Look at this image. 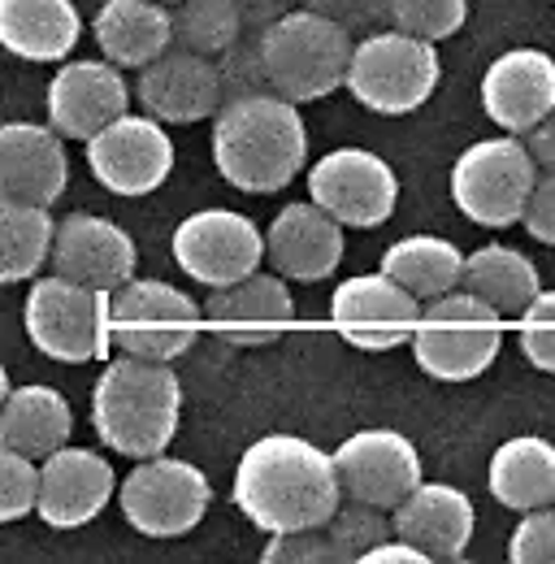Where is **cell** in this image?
<instances>
[{
  "mask_svg": "<svg viewBox=\"0 0 555 564\" xmlns=\"http://www.w3.org/2000/svg\"><path fill=\"white\" fill-rule=\"evenodd\" d=\"M230 499L257 530L291 534L330 521L344 491L330 452L300 434H265L239 456Z\"/></svg>",
  "mask_w": 555,
  "mask_h": 564,
  "instance_id": "cell-1",
  "label": "cell"
},
{
  "mask_svg": "<svg viewBox=\"0 0 555 564\" xmlns=\"http://www.w3.org/2000/svg\"><path fill=\"white\" fill-rule=\"evenodd\" d=\"M308 161V131L295 100L278 91L230 96L213 113V165L217 174L252 196L282 192Z\"/></svg>",
  "mask_w": 555,
  "mask_h": 564,
  "instance_id": "cell-2",
  "label": "cell"
},
{
  "mask_svg": "<svg viewBox=\"0 0 555 564\" xmlns=\"http://www.w3.org/2000/svg\"><path fill=\"white\" fill-rule=\"evenodd\" d=\"M183 417V382L170 360L118 356L91 387V425L118 456H156L174 443Z\"/></svg>",
  "mask_w": 555,
  "mask_h": 564,
  "instance_id": "cell-3",
  "label": "cell"
},
{
  "mask_svg": "<svg viewBox=\"0 0 555 564\" xmlns=\"http://www.w3.org/2000/svg\"><path fill=\"white\" fill-rule=\"evenodd\" d=\"M261 70L282 100H326L347 78L351 35L317 9H291L261 26Z\"/></svg>",
  "mask_w": 555,
  "mask_h": 564,
  "instance_id": "cell-4",
  "label": "cell"
},
{
  "mask_svg": "<svg viewBox=\"0 0 555 564\" xmlns=\"http://www.w3.org/2000/svg\"><path fill=\"white\" fill-rule=\"evenodd\" d=\"M413 360L438 382H469L494 365L503 348V317L474 291H447L421 304L413 330Z\"/></svg>",
  "mask_w": 555,
  "mask_h": 564,
  "instance_id": "cell-5",
  "label": "cell"
},
{
  "mask_svg": "<svg viewBox=\"0 0 555 564\" xmlns=\"http://www.w3.org/2000/svg\"><path fill=\"white\" fill-rule=\"evenodd\" d=\"M344 87L373 113L404 118L421 109L438 87V53L429 40L378 26L351 44Z\"/></svg>",
  "mask_w": 555,
  "mask_h": 564,
  "instance_id": "cell-6",
  "label": "cell"
},
{
  "mask_svg": "<svg viewBox=\"0 0 555 564\" xmlns=\"http://www.w3.org/2000/svg\"><path fill=\"white\" fill-rule=\"evenodd\" d=\"M109 295L113 291H96V286L62 279V274L35 279L26 291V304H22L26 339L35 344V352L53 356L62 365L105 360V352L113 348Z\"/></svg>",
  "mask_w": 555,
  "mask_h": 564,
  "instance_id": "cell-7",
  "label": "cell"
},
{
  "mask_svg": "<svg viewBox=\"0 0 555 564\" xmlns=\"http://www.w3.org/2000/svg\"><path fill=\"white\" fill-rule=\"evenodd\" d=\"M205 330V308L161 279H127L109 295L113 348L143 360H178L196 348Z\"/></svg>",
  "mask_w": 555,
  "mask_h": 564,
  "instance_id": "cell-8",
  "label": "cell"
},
{
  "mask_svg": "<svg viewBox=\"0 0 555 564\" xmlns=\"http://www.w3.org/2000/svg\"><path fill=\"white\" fill-rule=\"evenodd\" d=\"M538 183V165L521 135L469 143L451 165V205L486 230L516 226Z\"/></svg>",
  "mask_w": 555,
  "mask_h": 564,
  "instance_id": "cell-9",
  "label": "cell"
},
{
  "mask_svg": "<svg viewBox=\"0 0 555 564\" xmlns=\"http://www.w3.org/2000/svg\"><path fill=\"white\" fill-rule=\"evenodd\" d=\"M208 499H213V487L205 474L192 460H178L165 452L135 460V469L118 482L122 517L143 539L192 534L205 521Z\"/></svg>",
  "mask_w": 555,
  "mask_h": 564,
  "instance_id": "cell-10",
  "label": "cell"
},
{
  "mask_svg": "<svg viewBox=\"0 0 555 564\" xmlns=\"http://www.w3.org/2000/svg\"><path fill=\"white\" fill-rule=\"evenodd\" d=\"M308 196L344 230H373L400 205L395 170L369 148H335L308 170Z\"/></svg>",
  "mask_w": 555,
  "mask_h": 564,
  "instance_id": "cell-11",
  "label": "cell"
},
{
  "mask_svg": "<svg viewBox=\"0 0 555 564\" xmlns=\"http://www.w3.org/2000/svg\"><path fill=\"white\" fill-rule=\"evenodd\" d=\"M265 261V230L235 209H200L174 226V265L213 286L248 279Z\"/></svg>",
  "mask_w": 555,
  "mask_h": 564,
  "instance_id": "cell-12",
  "label": "cell"
},
{
  "mask_svg": "<svg viewBox=\"0 0 555 564\" xmlns=\"http://www.w3.org/2000/svg\"><path fill=\"white\" fill-rule=\"evenodd\" d=\"M87 170L113 196H152L174 174V140L152 113H122L87 140Z\"/></svg>",
  "mask_w": 555,
  "mask_h": 564,
  "instance_id": "cell-13",
  "label": "cell"
},
{
  "mask_svg": "<svg viewBox=\"0 0 555 564\" xmlns=\"http://www.w3.org/2000/svg\"><path fill=\"white\" fill-rule=\"evenodd\" d=\"M421 317V300L404 291L395 279L378 274H351L330 295V322L347 348L360 352H391L409 344Z\"/></svg>",
  "mask_w": 555,
  "mask_h": 564,
  "instance_id": "cell-14",
  "label": "cell"
},
{
  "mask_svg": "<svg viewBox=\"0 0 555 564\" xmlns=\"http://www.w3.org/2000/svg\"><path fill=\"white\" fill-rule=\"evenodd\" d=\"M330 460L339 474V491L382 512H391L421 482V456H416L413 438L387 425L356 430L330 452Z\"/></svg>",
  "mask_w": 555,
  "mask_h": 564,
  "instance_id": "cell-15",
  "label": "cell"
},
{
  "mask_svg": "<svg viewBox=\"0 0 555 564\" xmlns=\"http://www.w3.org/2000/svg\"><path fill=\"white\" fill-rule=\"evenodd\" d=\"M221 70L205 53L170 44L161 57L139 66V105L165 127H192L221 109Z\"/></svg>",
  "mask_w": 555,
  "mask_h": 564,
  "instance_id": "cell-16",
  "label": "cell"
},
{
  "mask_svg": "<svg viewBox=\"0 0 555 564\" xmlns=\"http://www.w3.org/2000/svg\"><path fill=\"white\" fill-rule=\"evenodd\" d=\"M205 326L230 348H265L295 326V300L282 274L252 270L230 286H213L205 304Z\"/></svg>",
  "mask_w": 555,
  "mask_h": 564,
  "instance_id": "cell-17",
  "label": "cell"
},
{
  "mask_svg": "<svg viewBox=\"0 0 555 564\" xmlns=\"http://www.w3.org/2000/svg\"><path fill=\"white\" fill-rule=\"evenodd\" d=\"M118 491L113 465L91 447H57L40 465L35 512L53 530H78L105 512V503Z\"/></svg>",
  "mask_w": 555,
  "mask_h": 564,
  "instance_id": "cell-18",
  "label": "cell"
},
{
  "mask_svg": "<svg viewBox=\"0 0 555 564\" xmlns=\"http://www.w3.org/2000/svg\"><path fill=\"white\" fill-rule=\"evenodd\" d=\"M135 239L96 213H69L53 230V252L48 265L53 274L69 282L96 286V291H118L127 279H135Z\"/></svg>",
  "mask_w": 555,
  "mask_h": 564,
  "instance_id": "cell-19",
  "label": "cell"
},
{
  "mask_svg": "<svg viewBox=\"0 0 555 564\" xmlns=\"http://www.w3.org/2000/svg\"><path fill=\"white\" fill-rule=\"evenodd\" d=\"M482 109L503 135H530L555 109V57L508 48L482 74Z\"/></svg>",
  "mask_w": 555,
  "mask_h": 564,
  "instance_id": "cell-20",
  "label": "cell"
},
{
  "mask_svg": "<svg viewBox=\"0 0 555 564\" xmlns=\"http://www.w3.org/2000/svg\"><path fill=\"white\" fill-rule=\"evenodd\" d=\"M131 87L113 62H66L48 83V127L62 140H91L113 118L131 113Z\"/></svg>",
  "mask_w": 555,
  "mask_h": 564,
  "instance_id": "cell-21",
  "label": "cell"
},
{
  "mask_svg": "<svg viewBox=\"0 0 555 564\" xmlns=\"http://www.w3.org/2000/svg\"><path fill=\"white\" fill-rule=\"evenodd\" d=\"M66 143L53 127L0 122V200L53 209L66 196Z\"/></svg>",
  "mask_w": 555,
  "mask_h": 564,
  "instance_id": "cell-22",
  "label": "cell"
},
{
  "mask_svg": "<svg viewBox=\"0 0 555 564\" xmlns=\"http://www.w3.org/2000/svg\"><path fill=\"white\" fill-rule=\"evenodd\" d=\"M474 499L451 482H416L391 508V530L409 539L425 561H460L474 539Z\"/></svg>",
  "mask_w": 555,
  "mask_h": 564,
  "instance_id": "cell-23",
  "label": "cell"
},
{
  "mask_svg": "<svg viewBox=\"0 0 555 564\" xmlns=\"http://www.w3.org/2000/svg\"><path fill=\"white\" fill-rule=\"evenodd\" d=\"M344 226L313 200L282 205L265 230V261L282 279L322 282L344 265Z\"/></svg>",
  "mask_w": 555,
  "mask_h": 564,
  "instance_id": "cell-24",
  "label": "cell"
},
{
  "mask_svg": "<svg viewBox=\"0 0 555 564\" xmlns=\"http://www.w3.org/2000/svg\"><path fill=\"white\" fill-rule=\"evenodd\" d=\"M391 530V521L382 517V508L356 503L347 499L339 503L330 521L313 525V530H291V534H270L274 543L265 547V564H344L360 561L373 543H382Z\"/></svg>",
  "mask_w": 555,
  "mask_h": 564,
  "instance_id": "cell-25",
  "label": "cell"
},
{
  "mask_svg": "<svg viewBox=\"0 0 555 564\" xmlns=\"http://www.w3.org/2000/svg\"><path fill=\"white\" fill-rule=\"evenodd\" d=\"M83 40L74 0H0V48L22 62H62Z\"/></svg>",
  "mask_w": 555,
  "mask_h": 564,
  "instance_id": "cell-26",
  "label": "cell"
},
{
  "mask_svg": "<svg viewBox=\"0 0 555 564\" xmlns=\"http://www.w3.org/2000/svg\"><path fill=\"white\" fill-rule=\"evenodd\" d=\"M91 35L113 66H148L174 44V18L161 0H105L91 18Z\"/></svg>",
  "mask_w": 555,
  "mask_h": 564,
  "instance_id": "cell-27",
  "label": "cell"
},
{
  "mask_svg": "<svg viewBox=\"0 0 555 564\" xmlns=\"http://www.w3.org/2000/svg\"><path fill=\"white\" fill-rule=\"evenodd\" d=\"M69 434H74V413L57 387H44V382L9 387V395L0 404V443L4 447L22 452L31 460H44L48 452L66 447Z\"/></svg>",
  "mask_w": 555,
  "mask_h": 564,
  "instance_id": "cell-28",
  "label": "cell"
},
{
  "mask_svg": "<svg viewBox=\"0 0 555 564\" xmlns=\"http://www.w3.org/2000/svg\"><path fill=\"white\" fill-rule=\"evenodd\" d=\"M486 487L512 512L555 503V443L538 438V434L499 443L490 456V469H486Z\"/></svg>",
  "mask_w": 555,
  "mask_h": 564,
  "instance_id": "cell-29",
  "label": "cell"
},
{
  "mask_svg": "<svg viewBox=\"0 0 555 564\" xmlns=\"http://www.w3.org/2000/svg\"><path fill=\"white\" fill-rule=\"evenodd\" d=\"M460 286L486 300L499 317H521V308L543 291L538 265L525 252L508 248V243H486L478 252H469Z\"/></svg>",
  "mask_w": 555,
  "mask_h": 564,
  "instance_id": "cell-30",
  "label": "cell"
},
{
  "mask_svg": "<svg viewBox=\"0 0 555 564\" xmlns=\"http://www.w3.org/2000/svg\"><path fill=\"white\" fill-rule=\"evenodd\" d=\"M382 274L395 279L404 291H413L416 300H434L460 286L465 252L438 235H409L382 252Z\"/></svg>",
  "mask_w": 555,
  "mask_h": 564,
  "instance_id": "cell-31",
  "label": "cell"
},
{
  "mask_svg": "<svg viewBox=\"0 0 555 564\" xmlns=\"http://www.w3.org/2000/svg\"><path fill=\"white\" fill-rule=\"evenodd\" d=\"M57 221L40 205L0 200V282H26L48 265Z\"/></svg>",
  "mask_w": 555,
  "mask_h": 564,
  "instance_id": "cell-32",
  "label": "cell"
},
{
  "mask_svg": "<svg viewBox=\"0 0 555 564\" xmlns=\"http://www.w3.org/2000/svg\"><path fill=\"white\" fill-rule=\"evenodd\" d=\"M170 18H174V44L205 57H221L226 48H235L248 26L235 0H174Z\"/></svg>",
  "mask_w": 555,
  "mask_h": 564,
  "instance_id": "cell-33",
  "label": "cell"
},
{
  "mask_svg": "<svg viewBox=\"0 0 555 564\" xmlns=\"http://www.w3.org/2000/svg\"><path fill=\"white\" fill-rule=\"evenodd\" d=\"M469 0H387V26L409 31L416 40H447L465 26Z\"/></svg>",
  "mask_w": 555,
  "mask_h": 564,
  "instance_id": "cell-34",
  "label": "cell"
},
{
  "mask_svg": "<svg viewBox=\"0 0 555 564\" xmlns=\"http://www.w3.org/2000/svg\"><path fill=\"white\" fill-rule=\"evenodd\" d=\"M516 330H521V356L543 369L555 373V291H538L521 317H516Z\"/></svg>",
  "mask_w": 555,
  "mask_h": 564,
  "instance_id": "cell-35",
  "label": "cell"
},
{
  "mask_svg": "<svg viewBox=\"0 0 555 564\" xmlns=\"http://www.w3.org/2000/svg\"><path fill=\"white\" fill-rule=\"evenodd\" d=\"M35 487H40L35 460L0 443V525L35 512Z\"/></svg>",
  "mask_w": 555,
  "mask_h": 564,
  "instance_id": "cell-36",
  "label": "cell"
},
{
  "mask_svg": "<svg viewBox=\"0 0 555 564\" xmlns=\"http://www.w3.org/2000/svg\"><path fill=\"white\" fill-rule=\"evenodd\" d=\"M512 564H555V503L521 512L512 539H508Z\"/></svg>",
  "mask_w": 555,
  "mask_h": 564,
  "instance_id": "cell-37",
  "label": "cell"
},
{
  "mask_svg": "<svg viewBox=\"0 0 555 564\" xmlns=\"http://www.w3.org/2000/svg\"><path fill=\"white\" fill-rule=\"evenodd\" d=\"M304 9L326 13L347 35H369L387 22V0H304Z\"/></svg>",
  "mask_w": 555,
  "mask_h": 564,
  "instance_id": "cell-38",
  "label": "cell"
},
{
  "mask_svg": "<svg viewBox=\"0 0 555 564\" xmlns=\"http://www.w3.org/2000/svg\"><path fill=\"white\" fill-rule=\"evenodd\" d=\"M521 226L530 239L555 248V174H538V183L525 200V213H521Z\"/></svg>",
  "mask_w": 555,
  "mask_h": 564,
  "instance_id": "cell-39",
  "label": "cell"
},
{
  "mask_svg": "<svg viewBox=\"0 0 555 564\" xmlns=\"http://www.w3.org/2000/svg\"><path fill=\"white\" fill-rule=\"evenodd\" d=\"M521 140H525V148H530L538 174H555V109L530 131V135H521Z\"/></svg>",
  "mask_w": 555,
  "mask_h": 564,
  "instance_id": "cell-40",
  "label": "cell"
},
{
  "mask_svg": "<svg viewBox=\"0 0 555 564\" xmlns=\"http://www.w3.org/2000/svg\"><path fill=\"white\" fill-rule=\"evenodd\" d=\"M360 561L364 564H425V556L416 552L409 539H400V534H395V543H391V539H382V543H373Z\"/></svg>",
  "mask_w": 555,
  "mask_h": 564,
  "instance_id": "cell-41",
  "label": "cell"
},
{
  "mask_svg": "<svg viewBox=\"0 0 555 564\" xmlns=\"http://www.w3.org/2000/svg\"><path fill=\"white\" fill-rule=\"evenodd\" d=\"M239 4V13H243V22H274L278 9H282V0H235Z\"/></svg>",
  "mask_w": 555,
  "mask_h": 564,
  "instance_id": "cell-42",
  "label": "cell"
},
{
  "mask_svg": "<svg viewBox=\"0 0 555 564\" xmlns=\"http://www.w3.org/2000/svg\"><path fill=\"white\" fill-rule=\"evenodd\" d=\"M4 395H9V369L0 365V404H4Z\"/></svg>",
  "mask_w": 555,
  "mask_h": 564,
  "instance_id": "cell-43",
  "label": "cell"
},
{
  "mask_svg": "<svg viewBox=\"0 0 555 564\" xmlns=\"http://www.w3.org/2000/svg\"><path fill=\"white\" fill-rule=\"evenodd\" d=\"M161 4H174V0H161Z\"/></svg>",
  "mask_w": 555,
  "mask_h": 564,
  "instance_id": "cell-44",
  "label": "cell"
}]
</instances>
